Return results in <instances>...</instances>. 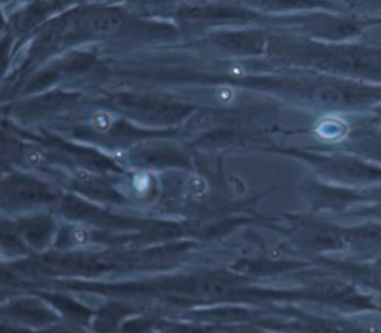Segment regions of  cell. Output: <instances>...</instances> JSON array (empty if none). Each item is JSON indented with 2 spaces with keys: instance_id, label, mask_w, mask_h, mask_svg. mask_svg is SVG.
Here are the masks:
<instances>
[{
  "instance_id": "6",
  "label": "cell",
  "mask_w": 381,
  "mask_h": 333,
  "mask_svg": "<svg viewBox=\"0 0 381 333\" xmlns=\"http://www.w3.org/2000/svg\"><path fill=\"white\" fill-rule=\"evenodd\" d=\"M29 161L32 164H39L42 161V155H39V153H30L29 155Z\"/></svg>"
},
{
  "instance_id": "4",
  "label": "cell",
  "mask_w": 381,
  "mask_h": 333,
  "mask_svg": "<svg viewBox=\"0 0 381 333\" xmlns=\"http://www.w3.org/2000/svg\"><path fill=\"white\" fill-rule=\"evenodd\" d=\"M215 97L221 101V103H231V101L235 98V91L231 88V86H219V88L215 91Z\"/></svg>"
},
{
  "instance_id": "5",
  "label": "cell",
  "mask_w": 381,
  "mask_h": 333,
  "mask_svg": "<svg viewBox=\"0 0 381 333\" xmlns=\"http://www.w3.org/2000/svg\"><path fill=\"white\" fill-rule=\"evenodd\" d=\"M230 74H231L233 76H235V78H242V76L246 75V70H245V67H242V66L234 64V66L230 67Z\"/></svg>"
},
{
  "instance_id": "1",
  "label": "cell",
  "mask_w": 381,
  "mask_h": 333,
  "mask_svg": "<svg viewBox=\"0 0 381 333\" xmlns=\"http://www.w3.org/2000/svg\"><path fill=\"white\" fill-rule=\"evenodd\" d=\"M121 20L114 13H105L94 21V30L100 35H110L118 30Z\"/></svg>"
},
{
  "instance_id": "3",
  "label": "cell",
  "mask_w": 381,
  "mask_h": 333,
  "mask_svg": "<svg viewBox=\"0 0 381 333\" xmlns=\"http://www.w3.org/2000/svg\"><path fill=\"white\" fill-rule=\"evenodd\" d=\"M188 187H189V192L195 198H203V197L207 195L209 187H207V183H206V180L203 177H192L189 180Z\"/></svg>"
},
{
  "instance_id": "2",
  "label": "cell",
  "mask_w": 381,
  "mask_h": 333,
  "mask_svg": "<svg viewBox=\"0 0 381 333\" xmlns=\"http://www.w3.org/2000/svg\"><path fill=\"white\" fill-rule=\"evenodd\" d=\"M112 124H114V118L106 112H98L93 117V127L97 132H107Z\"/></svg>"
}]
</instances>
